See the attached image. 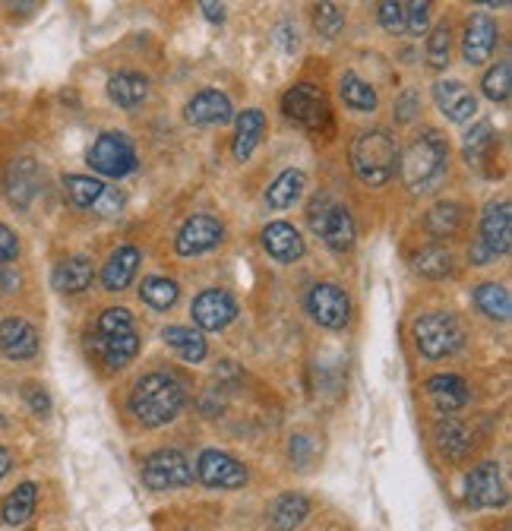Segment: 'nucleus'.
Wrapping results in <instances>:
<instances>
[{
    "instance_id": "8fccbe9b",
    "label": "nucleus",
    "mask_w": 512,
    "mask_h": 531,
    "mask_svg": "<svg viewBox=\"0 0 512 531\" xmlns=\"http://www.w3.org/2000/svg\"><path fill=\"white\" fill-rule=\"evenodd\" d=\"M200 10L206 13L209 23H225V7H222V4H212V0H203Z\"/></svg>"
},
{
    "instance_id": "bb28decb",
    "label": "nucleus",
    "mask_w": 512,
    "mask_h": 531,
    "mask_svg": "<svg viewBox=\"0 0 512 531\" xmlns=\"http://www.w3.org/2000/svg\"><path fill=\"white\" fill-rule=\"evenodd\" d=\"M263 130H266L263 111H260V108H247V111L238 117V127H234V159L247 162L250 155H253V149L260 146Z\"/></svg>"
},
{
    "instance_id": "a18cd8bd",
    "label": "nucleus",
    "mask_w": 512,
    "mask_h": 531,
    "mask_svg": "<svg viewBox=\"0 0 512 531\" xmlns=\"http://www.w3.org/2000/svg\"><path fill=\"white\" fill-rule=\"evenodd\" d=\"M16 257H19V238L4 222H0V263H10Z\"/></svg>"
},
{
    "instance_id": "dca6fc26",
    "label": "nucleus",
    "mask_w": 512,
    "mask_h": 531,
    "mask_svg": "<svg viewBox=\"0 0 512 531\" xmlns=\"http://www.w3.org/2000/svg\"><path fill=\"white\" fill-rule=\"evenodd\" d=\"M184 117L193 127H215V124H228L234 117V108H231V98L225 92L203 89L187 102Z\"/></svg>"
},
{
    "instance_id": "f3484780",
    "label": "nucleus",
    "mask_w": 512,
    "mask_h": 531,
    "mask_svg": "<svg viewBox=\"0 0 512 531\" xmlns=\"http://www.w3.org/2000/svg\"><path fill=\"white\" fill-rule=\"evenodd\" d=\"M0 354L10 361H29L38 354V332L23 317L0 320Z\"/></svg>"
},
{
    "instance_id": "c85d7f7f",
    "label": "nucleus",
    "mask_w": 512,
    "mask_h": 531,
    "mask_svg": "<svg viewBox=\"0 0 512 531\" xmlns=\"http://www.w3.org/2000/svg\"><path fill=\"white\" fill-rule=\"evenodd\" d=\"M307 516H310V503L304 494H282L269 506V522L275 531H294L298 525H304Z\"/></svg>"
},
{
    "instance_id": "473e14b6",
    "label": "nucleus",
    "mask_w": 512,
    "mask_h": 531,
    "mask_svg": "<svg viewBox=\"0 0 512 531\" xmlns=\"http://www.w3.org/2000/svg\"><path fill=\"white\" fill-rule=\"evenodd\" d=\"M475 304H478V310L484 313V317L497 320V323H509V317H512V298H509V291L497 282L478 285L475 288Z\"/></svg>"
},
{
    "instance_id": "20e7f679",
    "label": "nucleus",
    "mask_w": 512,
    "mask_h": 531,
    "mask_svg": "<svg viewBox=\"0 0 512 531\" xmlns=\"http://www.w3.org/2000/svg\"><path fill=\"white\" fill-rule=\"evenodd\" d=\"M282 114L291 124H298L301 130L313 136L332 133V111H329L326 95L310 83H298L282 95Z\"/></svg>"
},
{
    "instance_id": "b1692460",
    "label": "nucleus",
    "mask_w": 512,
    "mask_h": 531,
    "mask_svg": "<svg viewBox=\"0 0 512 531\" xmlns=\"http://www.w3.org/2000/svg\"><path fill=\"white\" fill-rule=\"evenodd\" d=\"M108 98L117 108H140L149 98V80L130 70L114 73L108 80Z\"/></svg>"
},
{
    "instance_id": "a19ab883",
    "label": "nucleus",
    "mask_w": 512,
    "mask_h": 531,
    "mask_svg": "<svg viewBox=\"0 0 512 531\" xmlns=\"http://www.w3.org/2000/svg\"><path fill=\"white\" fill-rule=\"evenodd\" d=\"M427 67L430 70L449 67V26H437L427 35Z\"/></svg>"
},
{
    "instance_id": "39448f33",
    "label": "nucleus",
    "mask_w": 512,
    "mask_h": 531,
    "mask_svg": "<svg viewBox=\"0 0 512 531\" xmlns=\"http://www.w3.org/2000/svg\"><path fill=\"white\" fill-rule=\"evenodd\" d=\"M415 345L424 358L443 361L449 354H456L462 345V329L449 313H424L415 323Z\"/></svg>"
},
{
    "instance_id": "3c124183",
    "label": "nucleus",
    "mask_w": 512,
    "mask_h": 531,
    "mask_svg": "<svg viewBox=\"0 0 512 531\" xmlns=\"http://www.w3.org/2000/svg\"><path fill=\"white\" fill-rule=\"evenodd\" d=\"M16 285H19L16 272H13V269H7V266H0V298H4V294H10Z\"/></svg>"
},
{
    "instance_id": "09e8293b",
    "label": "nucleus",
    "mask_w": 512,
    "mask_h": 531,
    "mask_svg": "<svg viewBox=\"0 0 512 531\" xmlns=\"http://www.w3.org/2000/svg\"><path fill=\"white\" fill-rule=\"evenodd\" d=\"M418 95H415V89H408V92H402V98H399V105H396V114H399V121H411V117L418 114Z\"/></svg>"
},
{
    "instance_id": "5701e85b",
    "label": "nucleus",
    "mask_w": 512,
    "mask_h": 531,
    "mask_svg": "<svg viewBox=\"0 0 512 531\" xmlns=\"http://www.w3.org/2000/svg\"><path fill=\"white\" fill-rule=\"evenodd\" d=\"M427 396L443 411V415H452V411L468 405L471 392H468V383L462 377H456V373H440V377L427 380Z\"/></svg>"
},
{
    "instance_id": "c03bdc74",
    "label": "nucleus",
    "mask_w": 512,
    "mask_h": 531,
    "mask_svg": "<svg viewBox=\"0 0 512 531\" xmlns=\"http://www.w3.org/2000/svg\"><path fill=\"white\" fill-rule=\"evenodd\" d=\"M430 26V4L427 0H415V4H405V29L411 35H421Z\"/></svg>"
},
{
    "instance_id": "de8ad7c7",
    "label": "nucleus",
    "mask_w": 512,
    "mask_h": 531,
    "mask_svg": "<svg viewBox=\"0 0 512 531\" xmlns=\"http://www.w3.org/2000/svg\"><path fill=\"white\" fill-rule=\"evenodd\" d=\"M26 402H29V408L35 411V415H48L51 411V399H48V392L42 386H26Z\"/></svg>"
},
{
    "instance_id": "58836bf2",
    "label": "nucleus",
    "mask_w": 512,
    "mask_h": 531,
    "mask_svg": "<svg viewBox=\"0 0 512 531\" xmlns=\"http://www.w3.org/2000/svg\"><path fill=\"white\" fill-rule=\"evenodd\" d=\"M481 89L490 102H506L509 92H512V70H509V61H500L497 67H490L481 80Z\"/></svg>"
},
{
    "instance_id": "7c9ffc66",
    "label": "nucleus",
    "mask_w": 512,
    "mask_h": 531,
    "mask_svg": "<svg viewBox=\"0 0 512 531\" xmlns=\"http://www.w3.org/2000/svg\"><path fill=\"white\" fill-rule=\"evenodd\" d=\"M304 184H307L304 171H301V168H288V171H282V174L269 184L266 203H269L272 209H288V206H294V203L301 200Z\"/></svg>"
},
{
    "instance_id": "a211bd4d",
    "label": "nucleus",
    "mask_w": 512,
    "mask_h": 531,
    "mask_svg": "<svg viewBox=\"0 0 512 531\" xmlns=\"http://www.w3.org/2000/svg\"><path fill=\"white\" fill-rule=\"evenodd\" d=\"M433 102H437V108L449 117L452 124L471 121V117L478 114V98L471 95V89L459 80H446V83L433 86Z\"/></svg>"
},
{
    "instance_id": "37998d69",
    "label": "nucleus",
    "mask_w": 512,
    "mask_h": 531,
    "mask_svg": "<svg viewBox=\"0 0 512 531\" xmlns=\"http://www.w3.org/2000/svg\"><path fill=\"white\" fill-rule=\"evenodd\" d=\"M377 16H380V26L389 35L405 32V4H396V0H383V4L377 7Z\"/></svg>"
},
{
    "instance_id": "412c9836",
    "label": "nucleus",
    "mask_w": 512,
    "mask_h": 531,
    "mask_svg": "<svg viewBox=\"0 0 512 531\" xmlns=\"http://www.w3.org/2000/svg\"><path fill=\"white\" fill-rule=\"evenodd\" d=\"M89 345L95 351V358L108 370H121L136 358V351H140V336H136V332H127V336H92Z\"/></svg>"
},
{
    "instance_id": "cd10ccee",
    "label": "nucleus",
    "mask_w": 512,
    "mask_h": 531,
    "mask_svg": "<svg viewBox=\"0 0 512 531\" xmlns=\"http://www.w3.org/2000/svg\"><path fill=\"white\" fill-rule=\"evenodd\" d=\"M433 440H437L440 452L449 459V462H459L468 456V449H471V434H468V427L456 418H443L437 421V427H433Z\"/></svg>"
},
{
    "instance_id": "2f4dec72",
    "label": "nucleus",
    "mask_w": 512,
    "mask_h": 531,
    "mask_svg": "<svg viewBox=\"0 0 512 531\" xmlns=\"http://www.w3.org/2000/svg\"><path fill=\"white\" fill-rule=\"evenodd\" d=\"M411 266H415V272L424 275V279H446V275H452V269H456V260H452L449 247L427 244L424 250L415 253Z\"/></svg>"
},
{
    "instance_id": "9d476101",
    "label": "nucleus",
    "mask_w": 512,
    "mask_h": 531,
    "mask_svg": "<svg viewBox=\"0 0 512 531\" xmlns=\"http://www.w3.org/2000/svg\"><path fill=\"white\" fill-rule=\"evenodd\" d=\"M225 238V228L219 219H212V215H193L181 225L174 238V250L181 253V257H203V253L215 250Z\"/></svg>"
},
{
    "instance_id": "72a5a7b5",
    "label": "nucleus",
    "mask_w": 512,
    "mask_h": 531,
    "mask_svg": "<svg viewBox=\"0 0 512 531\" xmlns=\"http://www.w3.org/2000/svg\"><path fill=\"white\" fill-rule=\"evenodd\" d=\"M35 500H38V487L32 481L19 484L4 500V506H0V519H4L7 525H26L35 513Z\"/></svg>"
},
{
    "instance_id": "ea45409f",
    "label": "nucleus",
    "mask_w": 512,
    "mask_h": 531,
    "mask_svg": "<svg viewBox=\"0 0 512 531\" xmlns=\"http://www.w3.org/2000/svg\"><path fill=\"white\" fill-rule=\"evenodd\" d=\"M133 329V313L124 307H108L95 323V336H127Z\"/></svg>"
},
{
    "instance_id": "603ef678",
    "label": "nucleus",
    "mask_w": 512,
    "mask_h": 531,
    "mask_svg": "<svg viewBox=\"0 0 512 531\" xmlns=\"http://www.w3.org/2000/svg\"><path fill=\"white\" fill-rule=\"evenodd\" d=\"M487 260H494V253L478 241L475 247H471V263H487Z\"/></svg>"
},
{
    "instance_id": "7ed1b4c3",
    "label": "nucleus",
    "mask_w": 512,
    "mask_h": 531,
    "mask_svg": "<svg viewBox=\"0 0 512 531\" xmlns=\"http://www.w3.org/2000/svg\"><path fill=\"white\" fill-rule=\"evenodd\" d=\"M351 168L367 187L389 184L399 171V146L389 133L370 130L351 143Z\"/></svg>"
},
{
    "instance_id": "6e6552de",
    "label": "nucleus",
    "mask_w": 512,
    "mask_h": 531,
    "mask_svg": "<svg viewBox=\"0 0 512 531\" xmlns=\"http://www.w3.org/2000/svg\"><path fill=\"white\" fill-rule=\"evenodd\" d=\"M307 313L323 329H345L351 317V301L339 285L320 282L307 291Z\"/></svg>"
},
{
    "instance_id": "423d86ee",
    "label": "nucleus",
    "mask_w": 512,
    "mask_h": 531,
    "mask_svg": "<svg viewBox=\"0 0 512 531\" xmlns=\"http://www.w3.org/2000/svg\"><path fill=\"white\" fill-rule=\"evenodd\" d=\"M86 162L92 171L105 174V177H127L136 171V165H140V159H136V149L130 143L127 133H117V130H108L102 133L98 140L92 143Z\"/></svg>"
},
{
    "instance_id": "79ce46f5",
    "label": "nucleus",
    "mask_w": 512,
    "mask_h": 531,
    "mask_svg": "<svg viewBox=\"0 0 512 531\" xmlns=\"http://www.w3.org/2000/svg\"><path fill=\"white\" fill-rule=\"evenodd\" d=\"M342 26H345V13H342V7H336V4H320L317 7V32L323 35V38H339V32H342Z\"/></svg>"
},
{
    "instance_id": "c9c22d12",
    "label": "nucleus",
    "mask_w": 512,
    "mask_h": 531,
    "mask_svg": "<svg viewBox=\"0 0 512 531\" xmlns=\"http://www.w3.org/2000/svg\"><path fill=\"white\" fill-rule=\"evenodd\" d=\"M64 187H67L70 203L80 206V209H95L98 200H102V193H105V184L98 181V177H86V174H67Z\"/></svg>"
},
{
    "instance_id": "f03ea898",
    "label": "nucleus",
    "mask_w": 512,
    "mask_h": 531,
    "mask_svg": "<svg viewBox=\"0 0 512 531\" xmlns=\"http://www.w3.org/2000/svg\"><path fill=\"white\" fill-rule=\"evenodd\" d=\"M446 168H449V149L437 130L415 136V140L408 143V149L399 152V174L408 184V190H415V193L440 187Z\"/></svg>"
},
{
    "instance_id": "f257e3e1",
    "label": "nucleus",
    "mask_w": 512,
    "mask_h": 531,
    "mask_svg": "<svg viewBox=\"0 0 512 531\" xmlns=\"http://www.w3.org/2000/svg\"><path fill=\"white\" fill-rule=\"evenodd\" d=\"M184 402H187V389L181 380L165 370L146 373L130 392V415L146 427H162L181 415Z\"/></svg>"
},
{
    "instance_id": "864d4df0",
    "label": "nucleus",
    "mask_w": 512,
    "mask_h": 531,
    "mask_svg": "<svg viewBox=\"0 0 512 531\" xmlns=\"http://www.w3.org/2000/svg\"><path fill=\"white\" fill-rule=\"evenodd\" d=\"M7 471H10V452H7L4 446H0V478H4Z\"/></svg>"
},
{
    "instance_id": "4be33fe9",
    "label": "nucleus",
    "mask_w": 512,
    "mask_h": 531,
    "mask_svg": "<svg viewBox=\"0 0 512 531\" xmlns=\"http://www.w3.org/2000/svg\"><path fill=\"white\" fill-rule=\"evenodd\" d=\"M140 260H143L140 247H133V244L117 247L108 257V263L102 266V285L108 291H124L133 282L136 269H140Z\"/></svg>"
},
{
    "instance_id": "49530a36",
    "label": "nucleus",
    "mask_w": 512,
    "mask_h": 531,
    "mask_svg": "<svg viewBox=\"0 0 512 531\" xmlns=\"http://www.w3.org/2000/svg\"><path fill=\"white\" fill-rule=\"evenodd\" d=\"M121 206H124V193L121 190H114V187H105V193H102V200H98V206H95V212L98 215H114V212H121Z\"/></svg>"
},
{
    "instance_id": "f704fd0d",
    "label": "nucleus",
    "mask_w": 512,
    "mask_h": 531,
    "mask_svg": "<svg viewBox=\"0 0 512 531\" xmlns=\"http://www.w3.org/2000/svg\"><path fill=\"white\" fill-rule=\"evenodd\" d=\"M339 95L342 102L354 111H377V89L364 83L358 73H345L339 80Z\"/></svg>"
},
{
    "instance_id": "a878e982",
    "label": "nucleus",
    "mask_w": 512,
    "mask_h": 531,
    "mask_svg": "<svg viewBox=\"0 0 512 531\" xmlns=\"http://www.w3.org/2000/svg\"><path fill=\"white\" fill-rule=\"evenodd\" d=\"M51 285L61 294H80L92 285V260L86 257H67L54 266Z\"/></svg>"
},
{
    "instance_id": "f8f14e48",
    "label": "nucleus",
    "mask_w": 512,
    "mask_h": 531,
    "mask_svg": "<svg viewBox=\"0 0 512 531\" xmlns=\"http://www.w3.org/2000/svg\"><path fill=\"white\" fill-rule=\"evenodd\" d=\"M465 500L475 509H494L506 503V487L497 462H481L478 468H471L465 481Z\"/></svg>"
},
{
    "instance_id": "aec40b11",
    "label": "nucleus",
    "mask_w": 512,
    "mask_h": 531,
    "mask_svg": "<svg viewBox=\"0 0 512 531\" xmlns=\"http://www.w3.org/2000/svg\"><path fill=\"white\" fill-rule=\"evenodd\" d=\"M263 247L272 260H279V263H294V260H301L304 257V238H301V231L288 225V222H272L263 228Z\"/></svg>"
},
{
    "instance_id": "c756f323",
    "label": "nucleus",
    "mask_w": 512,
    "mask_h": 531,
    "mask_svg": "<svg viewBox=\"0 0 512 531\" xmlns=\"http://www.w3.org/2000/svg\"><path fill=\"white\" fill-rule=\"evenodd\" d=\"M462 219H465V209L459 203L440 200L424 212V231L443 241V238H452V234L462 228Z\"/></svg>"
},
{
    "instance_id": "393cba45",
    "label": "nucleus",
    "mask_w": 512,
    "mask_h": 531,
    "mask_svg": "<svg viewBox=\"0 0 512 531\" xmlns=\"http://www.w3.org/2000/svg\"><path fill=\"white\" fill-rule=\"evenodd\" d=\"M162 339L177 354V358L187 361V364H200L206 358V351H209L206 336L200 329H193V326H168L162 332Z\"/></svg>"
},
{
    "instance_id": "e433bc0d",
    "label": "nucleus",
    "mask_w": 512,
    "mask_h": 531,
    "mask_svg": "<svg viewBox=\"0 0 512 531\" xmlns=\"http://www.w3.org/2000/svg\"><path fill=\"white\" fill-rule=\"evenodd\" d=\"M177 282L171 279H162V275H149L143 279V288H140V298L152 307V310H171L177 304Z\"/></svg>"
},
{
    "instance_id": "4468645a",
    "label": "nucleus",
    "mask_w": 512,
    "mask_h": 531,
    "mask_svg": "<svg viewBox=\"0 0 512 531\" xmlns=\"http://www.w3.org/2000/svg\"><path fill=\"white\" fill-rule=\"evenodd\" d=\"M310 225L323 238V244H329L332 250L342 253V250L354 247V222H351V212L345 206L326 203L320 209V215H310Z\"/></svg>"
},
{
    "instance_id": "9b49d317",
    "label": "nucleus",
    "mask_w": 512,
    "mask_h": 531,
    "mask_svg": "<svg viewBox=\"0 0 512 531\" xmlns=\"http://www.w3.org/2000/svg\"><path fill=\"white\" fill-rule=\"evenodd\" d=\"M190 317H193V323L200 332H222L225 326H231L234 317H238V304H234V298L228 291L209 288L193 301Z\"/></svg>"
},
{
    "instance_id": "2eb2a0df",
    "label": "nucleus",
    "mask_w": 512,
    "mask_h": 531,
    "mask_svg": "<svg viewBox=\"0 0 512 531\" xmlns=\"http://www.w3.org/2000/svg\"><path fill=\"white\" fill-rule=\"evenodd\" d=\"M497 38H500V29L490 16L484 13H471L468 23H465V35H462V54L471 67H481L490 54L497 48Z\"/></svg>"
},
{
    "instance_id": "6ab92c4d",
    "label": "nucleus",
    "mask_w": 512,
    "mask_h": 531,
    "mask_svg": "<svg viewBox=\"0 0 512 531\" xmlns=\"http://www.w3.org/2000/svg\"><path fill=\"white\" fill-rule=\"evenodd\" d=\"M38 190H42V168H38V162L32 159H16L10 168H7V196L10 203L26 209Z\"/></svg>"
},
{
    "instance_id": "0eeeda50",
    "label": "nucleus",
    "mask_w": 512,
    "mask_h": 531,
    "mask_svg": "<svg viewBox=\"0 0 512 531\" xmlns=\"http://www.w3.org/2000/svg\"><path fill=\"white\" fill-rule=\"evenodd\" d=\"M143 481L152 490H174L193 481V468L181 449H159L143 462Z\"/></svg>"
},
{
    "instance_id": "4c0bfd02",
    "label": "nucleus",
    "mask_w": 512,
    "mask_h": 531,
    "mask_svg": "<svg viewBox=\"0 0 512 531\" xmlns=\"http://www.w3.org/2000/svg\"><path fill=\"white\" fill-rule=\"evenodd\" d=\"M494 143L497 140H494V127H490V121H478L465 136V162L481 165L484 155L494 149Z\"/></svg>"
},
{
    "instance_id": "1a4fd4ad",
    "label": "nucleus",
    "mask_w": 512,
    "mask_h": 531,
    "mask_svg": "<svg viewBox=\"0 0 512 531\" xmlns=\"http://www.w3.org/2000/svg\"><path fill=\"white\" fill-rule=\"evenodd\" d=\"M196 478L212 490H238L247 484V468L228 452L203 449L200 459H196Z\"/></svg>"
},
{
    "instance_id": "ddd939ff",
    "label": "nucleus",
    "mask_w": 512,
    "mask_h": 531,
    "mask_svg": "<svg viewBox=\"0 0 512 531\" xmlns=\"http://www.w3.org/2000/svg\"><path fill=\"white\" fill-rule=\"evenodd\" d=\"M481 244L494 253V257L509 253V247H512V206H509V200H490L484 206Z\"/></svg>"
}]
</instances>
